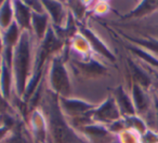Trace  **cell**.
Segmentation results:
<instances>
[{"label": "cell", "instance_id": "20", "mask_svg": "<svg viewBox=\"0 0 158 143\" xmlns=\"http://www.w3.org/2000/svg\"><path fill=\"white\" fill-rule=\"evenodd\" d=\"M151 94H152V102H153V110L158 118V91H157V88L154 87L151 91Z\"/></svg>", "mask_w": 158, "mask_h": 143}, {"label": "cell", "instance_id": "4", "mask_svg": "<svg viewBox=\"0 0 158 143\" xmlns=\"http://www.w3.org/2000/svg\"><path fill=\"white\" fill-rule=\"evenodd\" d=\"M59 106L62 114L66 119L90 114L95 108L85 100L76 97L59 98Z\"/></svg>", "mask_w": 158, "mask_h": 143}, {"label": "cell", "instance_id": "17", "mask_svg": "<svg viewBox=\"0 0 158 143\" xmlns=\"http://www.w3.org/2000/svg\"><path fill=\"white\" fill-rule=\"evenodd\" d=\"M25 5L28 7L33 13H44V2L42 1H24Z\"/></svg>", "mask_w": 158, "mask_h": 143}, {"label": "cell", "instance_id": "11", "mask_svg": "<svg viewBox=\"0 0 158 143\" xmlns=\"http://www.w3.org/2000/svg\"><path fill=\"white\" fill-rule=\"evenodd\" d=\"M3 33V43H5V48H11L14 50L18 43L20 42L21 37L23 35V31L18 25L14 23L10 28L7 30L2 31Z\"/></svg>", "mask_w": 158, "mask_h": 143}, {"label": "cell", "instance_id": "13", "mask_svg": "<svg viewBox=\"0 0 158 143\" xmlns=\"http://www.w3.org/2000/svg\"><path fill=\"white\" fill-rule=\"evenodd\" d=\"M156 10H158V1H143L139 2L131 15L136 18H144L153 14Z\"/></svg>", "mask_w": 158, "mask_h": 143}, {"label": "cell", "instance_id": "15", "mask_svg": "<svg viewBox=\"0 0 158 143\" xmlns=\"http://www.w3.org/2000/svg\"><path fill=\"white\" fill-rule=\"evenodd\" d=\"M89 10L95 16L103 17L112 12V6L110 1H94L92 2V6H89Z\"/></svg>", "mask_w": 158, "mask_h": 143}, {"label": "cell", "instance_id": "5", "mask_svg": "<svg viewBox=\"0 0 158 143\" xmlns=\"http://www.w3.org/2000/svg\"><path fill=\"white\" fill-rule=\"evenodd\" d=\"M42 2H44V12L48 14L53 28H65L70 17L65 2H59V1H42Z\"/></svg>", "mask_w": 158, "mask_h": 143}, {"label": "cell", "instance_id": "9", "mask_svg": "<svg viewBox=\"0 0 158 143\" xmlns=\"http://www.w3.org/2000/svg\"><path fill=\"white\" fill-rule=\"evenodd\" d=\"M13 8L15 24L23 33H31L33 12L28 9L24 1H13Z\"/></svg>", "mask_w": 158, "mask_h": 143}, {"label": "cell", "instance_id": "21", "mask_svg": "<svg viewBox=\"0 0 158 143\" xmlns=\"http://www.w3.org/2000/svg\"><path fill=\"white\" fill-rule=\"evenodd\" d=\"M3 51H5V43H3V33H2V30L0 29V56L2 55Z\"/></svg>", "mask_w": 158, "mask_h": 143}, {"label": "cell", "instance_id": "14", "mask_svg": "<svg viewBox=\"0 0 158 143\" xmlns=\"http://www.w3.org/2000/svg\"><path fill=\"white\" fill-rule=\"evenodd\" d=\"M117 143H142V137L138 132L126 128L116 136Z\"/></svg>", "mask_w": 158, "mask_h": 143}, {"label": "cell", "instance_id": "16", "mask_svg": "<svg viewBox=\"0 0 158 143\" xmlns=\"http://www.w3.org/2000/svg\"><path fill=\"white\" fill-rule=\"evenodd\" d=\"M136 45L149 51L151 53L155 54L158 57V38H146V39H141L136 42Z\"/></svg>", "mask_w": 158, "mask_h": 143}, {"label": "cell", "instance_id": "7", "mask_svg": "<svg viewBox=\"0 0 158 143\" xmlns=\"http://www.w3.org/2000/svg\"><path fill=\"white\" fill-rule=\"evenodd\" d=\"M68 48L75 56V58L80 60L89 59L93 56V51L90 42L81 31H76L70 36Z\"/></svg>", "mask_w": 158, "mask_h": 143}, {"label": "cell", "instance_id": "22", "mask_svg": "<svg viewBox=\"0 0 158 143\" xmlns=\"http://www.w3.org/2000/svg\"><path fill=\"white\" fill-rule=\"evenodd\" d=\"M156 88H157V91H158V87H156Z\"/></svg>", "mask_w": 158, "mask_h": 143}, {"label": "cell", "instance_id": "19", "mask_svg": "<svg viewBox=\"0 0 158 143\" xmlns=\"http://www.w3.org/2000/svg\"><path fill=\"white\" fill-rule=\"evenodd\" d=\"M10 109V102L3 97V95L0 91V115L8 114Z\"/></svg>", "mask_w": 158, "mask_h": 143}, {"label": "cell", "instance_id": "2", "mask_svg": "<svg viewBox=\"0 0 158 143\" xmlns=\"http://www.w3.org/2000/svg\"><path fill=\"white\" fill-rule=\"evenodd\" d=\"M47 83L52 94L59 98L72 97L73 95V76L68 65L60 57H54L48 64Z\"/></svg>", "mask_w": 158, "mask_h": 143}, {"label": "cell", "instance_id": "1", "mask_svg": "<svg viewBox=\"0 0 158 143\" xmlns=\"http://www.w3.org/2000/svg\"><path fill=\"white\" fill-rule=\"evenodd\" d=\"M38 44L31 33H23L20 42L13 51L12 70L14 76L15 97L23 99L34 74Z\"/></svg>", "mask_w": 158, "mask_h": 143}, {"label": "cell", "instance_id": "8", "mask_svg": "<svg viewBox=\"0 0 158 143\" xmlns=\"http://www.w3.org/2000/svg\"><path fill=\"white\" fill-rule=\"evenodd\" d=\"M110 96L114 98L115 102H116L123 117L131 116V115L136 114L135 108H134L129 88L127 86H125V85H118V86H116L113 89Z\"/></svg>", "mask_w": 158, "mask_h": 143}, {"label": "cell", "instance_id": "10", "mask_svg": "<svg viewBox=\"0 0 158 143\" xmlns=\"http://www.w3.org/2000/svg\"><path fill=\"white\" fill-rule=\"evenodd\" d=\"M15 23L14 18L13 1H2L0 2V29L7 30Z\"/></svg>", "mask_w": 158, "mask_h": 143}, {"label": "cell", "instance_id": "3", "mask_svg": "<svg viewBox=\"0 0 158 143\" xmlns=\"http://www.w3.org/2000/svg\"><path fill=\"white\" fill-rule=\"evenodd\" d=\"M120 118H123L121 113L112 96L106 98L92 111L93 123L100 124V125L108 126Z\"/></svg>", "mask_w": 158, "mask_h": 143}, {"label": "cell", "instance_id": "12", "mask_svg": "<svg viewBox=\"0 0 158 143\" xmlns=\"http://www.w3.org/2000/svg\"><path fill=\"white\" fill-rule=\"evenodd\" d=\"M123 121H125L126 127H127L128 129L133 130V131L138 132L141 136H143V134L148 130L144 118H143L142 116H140V115L134 114V115H131V116L123 117Z\"/></svg>", "mask_w": 158, "mask_h": 143}, {"label": "cell", "instance_id": "6", "mask_svg": "<svg viewBox=\"0 0 158 143\" xmlns=\"http://www.w3.org/2000/svg\"><path fill=\"white\" fill-rule=\"evenodd\" d=\"M128 88H129L136 114L140 115V116H144L153 108L151 91H146L145 88L141 87L140 85L132 82V81L130 86H128Z\"/></svg>", "mask_w": 158, "mask_h": 143}, {"label": "cell", "instance_id": "18", "mask_svg": "<svg viewBox=\"0 0 158 143\" xmlns=\"http://www.w3.org/2000/svg\"><path fill=\"white\" fill-rule=\"evenodd\" d=\"M142 137V143H158V133L157 132L147 130Z\"/></svg>", "mask_w": 158, "mask_h": 143}]
</instances>
